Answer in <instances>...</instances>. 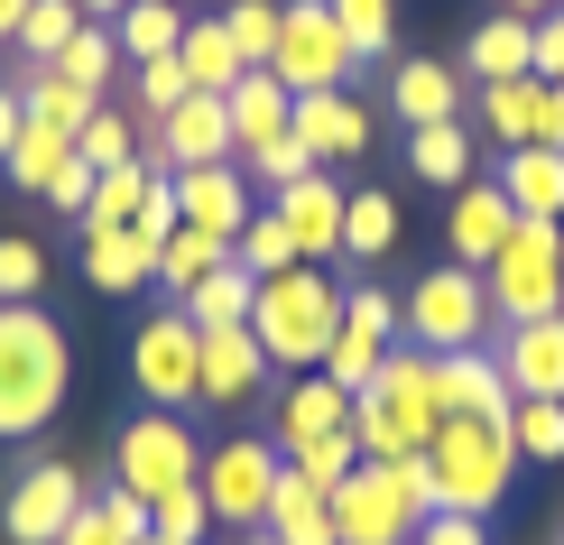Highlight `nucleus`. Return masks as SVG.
Wrapping results in <instances>:
<instances>
[{
  "instance_id": "obj_1",
  "label": "nucleus",
  "mask_w": 564,
  "mask_h": 545,
  "mask_svg": "<svg viewBox=\"0 0 564 545\" xmlns=\"http://www.w3.org/2000/svg\"><path fill=\"white\" fill-rule=\"evenodd\" d=\"M75 389V342L46 305H0V444H29Z\"/></svg>"
},
{
  "instance_id": "obj_2",
  "label": "nucleus",
  "mask_w": 564,
  "mask_h": 545,
  "mask_svg": "<svg viewBox=\"0 0 564 545\" xmlns=\"http://www.w3.org/2000/svg\"><path fill=\"white\" fill-rule=\"evenodd\" d=\"M435 351H416V342H398L380 379H370L361 397H351V435H361V462H416L435 444Z\"/></svg>"
},
{
  "instance_id": "obj_3",
  "label": "nucleus",
  "mask_w": 564,
  "mask_h": 545,
  "mask_svg": "<svg viewBox=\"0 0 564 545\" xmlns=\"http://www.w3.org/2000/svg\"><path fill=\"white\" fill-rule=\"evenodd\" d=\"M416 462H426V509H454V517H490L519 481V444L500 416H444Z\"/></svg>"
},
{
  "instance_id": "obj_4",
  "label": "nucleus",
  "mask_w": 564,
  "mask_h": 545,
  "mask_svg": "<svg viewBox=\"0 0 564 545\" xmlns=\"http://www.w3.org/2000/svg\"><path fill=\"white\" fill-rule=\"evenodd\" d=\"M343 324V287L334 269H288V277H260V305H250V334L278 370H324V342Z\"/></svg>"
},
{
  "instance_id": "obj_5",
  "label": "nucleus",
  "mask_w": 564,
  "mask_h": 545,
  "mask_svg": "<svg viewBox=\"0 0 564 545\" xmlns=\"http://www.w3.org/2000/svg\"><path fill=\"white\" fill-rule=\"evenodd\" d=\"M416 527H426V462H361L334 490L343 545H416Z\"/></svg>"
},
{
  "instance_id": "obj_6",
  "label": "nucleus",
  "mask_w": 564,
  "mask_h": 545,
  "mask_svg": "<svg viewBox=\"0 0 564 545\" xmlns=\"http://www.w3.org/2000/svg\"><path fill=\"white\" fill-rule=\"evenodd\" d=\"M490 287L481 269H463V259H444V269H426L408 287V305H398V334H408L416 351H481L490 342Z\"/></svg>"
},
{
  "instance_id": "obj_7",
  "label": "nucleus",
  "mask_w": 564,
  "mask_h": 545,
  "mask_svg": "<svg viewBox=\"0 0 564 545\" xmlns=\"http://www.w3.org/2000/svg\"><path fill=\"white\" fill-rule=\"evenodd\" d=\"M481 287H490V315L500 324L564 315V222H509V241L481 269Z\"/></svg>"
},
{
  "instance_id": "obj_8",
  "label": "nucleus",
  "mask_w": 564,
  "mask_h": 545,
  "mask_svg": "<svg viewBox=\"0 0 564 545\" xmlns=\"http://www.w3.org/2000/svg\"><path fill=\"white\" fill-rule=\"evenodd\" d=\"M195 471H204V435H195V416H176V407H139L121 435H111V481L139 490V500L195 481Z\"/></svg>"
},
{
  "instance_id": "obj_9",
  "label": "nucleus",
  "mask_w": 564,
  "mask_h": 545,
  "mask_svg": "<svg viewBox=\"0 0 564 545\" xmlns=\"http://www.w3.org/2000/svg\"><path fill=\"white\" fill-rule=\"evenodd\" d=\"M130 389L149 407H204V334L185 324V305H158L149 324L130 334Z\"/></svg>"
},
{
  "instance_id": "obj_10",
  "label": "nucleus",
  "mask_w": 564,
  "mask_h": 545,
  "mask_svg": "<svg viewBox=\"0 0 564 545\" xmlns=\"http://www.w3.org/2000/svg\"><path fill=\"white\" fill-rule=\"evenodd\" d=\"M278 471H288V454H278L269 435H231L204 454L195 471V490H204V509H214V527H269V490H278Z\"/></svg>"
},
{
  "instance_id": "obj_11",
  "label": "nucleus",
  "mask_w": 564,
  "mask_h": 545,
  "mask_svg": "<svg viewBox=\"0 0 564 545\" xmlns=\"http://www.w3.org/2000/svg\"><path fill=\"white\" fill-rule=\"evenodd\" d=\"M351 37L334 29V0H288L278 10V56H269V75L288 84V92H343L351 84Z\"/></svg>"
},
{
  "instance_id": "obj_12",
  "label": "nucleus",
  "mask_w": 564,
  "mask_h": 545,
  "mask_svg": "<svg viewBox=\"0 0 564 545\" xmlns=\"http://www.w3.org/2000/svg\"><path fill=\"white\" fill-rule=\"evenodd\" d=\"M84 500H93L84 471L46 454V462H29V471L10 481V500H0V536H10V545H65V527H75Z\"/></svg>"
},
{
  "instance_id": "obj_13",
  "label": "nucleus",
  "mask_w": 564,
  "mask_h": 545,
  "mask_svg": "<svg viewBox=\"0 0 564 545\" xmlns=\"http://www.w3.org/2000/svg\"><path fill=\"white\" fill-rule=\"evenodd\" d=\"M250 212H260V185L241 176V157H223V167H176V222L204 231V241H241Z\"/></svg>"
},
{
  "instance_id": "obj_14",
  "label": "nucleus",
  "mask_w": 564,
  "mask_h": 545,
  "mask_svg": "<svg viewBox=\"0 0 564 545\" xmlns=\"http://www.w3.org/2000/svg\"><path fill=\"white\" fill-rule=\"evenodd\" d=\"M481 130L500 139V149H564V84H536V75H519V84H481Z\"/></svg>"
},
{
  "instance_id": "obj_15",
  "label": "nucleus",
  "mask_w": 564,
  "mask_h": 545,
  "mask_svg": "<svg viewBox=\"0 0 564 545\" xmlns=\"http://www.w3.org/2000/svg\"><path fill=\"white\" fill-rule=\"evenodd\" d=\"M231 157V111H223V92H185V102L158 121V139H149V167H223Z\"/></svg>"
},
{
  "instance_id": "obj_16",
  "label": "nucleus",
  "mask_w": 564,
  "mask_h": 545,
  "mask_svg": "<svg viewBox=\"0 0 564 545\" xmlns=\"http://www.w3.org/2000/svg\"><path fill=\"white\" fill-rule=\"evenodd\" d=\"M343 204H351V185H334V167H315V176L278 185V204H269V212L296 231V250L324 269V259H343Z\"/></svg>"
},
{
  "instance_id": "obj_17",
  "label": "nucleus",
  "mask_w": 564,
  "mask_h": 545,
  "mask_svg": "<svg viewBox=\"0 0 564 545\" xmlns=\"http://www.w3.org/2000/svg\"><path fill=\"white\" fill-rule=\"evenodd\" d=\"M288 130L315 149V167H343V157H370V111L351 92H296L288 102Z\"/></svg>"
},
{
  "instance_id": "obj_18",
  "label": "nucleus",
  "mask_w": 564,
  "mask_h": 545,
  "mask_svg": "<svg viewBox=\"0 0 564 545\" xmlns=\"http://www.w3.org/2000/svg\"><path fill=\"white\" fill-rule=\"evenodd\" d=\"M500 379L509 397H564V315H536V324H509L500 342Z\"/></svg>"
},
{
  "instance_id": "obj_19",
  "label": "nucleus",
  "mask_w": 564,
  "mask_h": 545,
  "mask_svg": "<svg viewBox=\"0 0 564 545\" xmlns=\"http://www.w3.org/2000/svg\"><path fill=\"white\" fill-rule=\"evenodd\" d=\"M435 407L444 416H500L509 425V379H500V351H435Z\"/></svg>"
},
{
  "instance_id": "obj_20",
  "label": "nucleus",
  "mask_w": 564,
  "mask_h": 545,
  "mask_svg": "<svg viewBox=\"0 0 564 545\" xmlns=\"http://www.w3.org/2000/svg\"><path fill=\"white\" fill-rule=\"evenodd\" d=\"M269 351H260V334L250 324H223V334H204V397L214 407H250V397L269 389Z\"/></svg>"
},
{
  "instance_id": "obj_21",
  "label": "nucleus",
  "mask_w": 564,
  "mask_h": 545,
  "mask_svg": "<svg viewBox=\"0 0 564 545\" xmlns=\"http://www.w3.org/2000/svg\"><path fill=\"white\" fill-rule=\"evenodd\" d=\"M509 195L500 185H454V212H444V250L463 259V269H490L500 259V241H509Z\"/></svg>"
},
{
  "instance_id": "obj_22",
  "label": "nucleus",
  "mask_w": 564,
  "mask_h": 545,
  "mask_svg": "<svg viewBox=\"0 0 564 545\" xmlns=\"http://www.w3.org/2000/svg\"><path fill=\"white\" fill-rule=\"evenodd\" d=\"M389 111L408 130H435V121H463V75L435 56H398L389 65Z\"/></svg>"
},
{
  "instance_id": "obj_23",
  "label": "nucleus",
  "mask_w": 564,
  "mask_h": 545,
  "mask_svg": "<svg viewBox=\"0 0 564 545\" xmlns=\"http://www.w3.org/2000/svg\"><path fill=\"white\" fill-rule=\"evenodd\" d=\"M351 425V389H334L324 370H296L288 379V397H278V454H296V444H315V435H343Z\"/></svg>"
},
{
  "instance_id": "obj_24",
  "label": "nucleus",
  "mask_w": 564,
  "mask_h": 545,
  "mask_svg": "<svg viewBox=\"0 0 564 545\" xmlns=\"http://www.w3.org/2000/svg\"><path fill=\"white\" fill-rule=\"evenodd\" d=\"M519 222H564V149H500V176Z\"/></svg>"
},
{
  "instance_id": "obj_25",
  "label": "nucleus",
  "mask_w": 564,
  "mask_h": 545,
  "mask_svg": "<svg viewBox=\"0 0 564 545\" xmlns=\"http://www.w3.org/2000/svg\"><path fill=\"white\" fill-rule=\"evenodd\" d=\"M288 102H296V92L278 84L269 65H250V75L223 92V111H231V157H250V149H269V139H288Z\"/></svg>"
},
{
  "instance_id": "obj_26",
  "label": "nucleus",
  "mask_w": 564,
  "mask_h": 545,
  "mask_svg": "<svg viewBox=\"0 0 564 545\" xmlns=\"http://www.w3.org/2000/svg\"><path fill=\"white\" fill-rule=\"evenodd\" d=\"M528 46H536V19L490 10L481 29L463 37V75H473V84H519V75H528Z\"/></svg>"
},
{
  "instance_id": "obj_27",
  "label": "nucleus",
  "mask_w": 564,
  "mask_h": 545,
  "mask_svg": "<svg viewBox=\"0 0 564 545\" xmlns=\"http://www.w3.org/2000/svg\"><path fill=\"white\" fill-rule=\"evenodd\" d=\"M84 277L102 296L158 287V241H149V231H84Z\"/></svg>"
},
{
  "instance_id": "obj_28",
  "label": "nucleus",
  "mask_w": 564,
  "mask_h": 545,
  "mask_svg": "<svg viewBox=\"0 0 564 545\" xmlns=\"http://www.w3.org/2000/svg\"><path fill=\"white\" fill-rule=\"evenodd\" d=\"M269 536H278V545H343V536H334V490L278 471V490H269Z\"/></svg>"
},
{
  "instance_id": "obj_29",
  "label": "nucleus",
  "mask_w": 564,
  "mask_h": 545,
  "mask_svg": "<svg viewBox=\"0 0 564 545\" xmlns=\"http://www.w3.org/2000/svg\"><path fill=\"white\" fill-rule=\"evenodd\" d=\"M176 65H185V84H195V92H231V84L250 75L223 19H185V37H176Z\"/></svg>"
},
{
  "instance_id": "obj_30",
  "label": "nucleus",
  "mask_w": 564,
  "mask_h": 545,
  "mask_svg": "<svg viewBox=\"0 0 564 545\" xmlns=\"http://www.w3.org/2000/svg\"><path fill=\"white\" fill-rule=\"evenodd\" d=\"M149 536V500H139V490H93V500L75 509V527H65V545H139Z\"/></svg>"
},
{
  "instance_id": "obj_31",
  "label": "nucleus",
  "mask_w": 564,
  "mask_h": 545,
  "mask_svg": "<svg viewBox=\"0 0 564 545\" xmlns=\"http://www.w3.org/2000/svg\"><path fill=\"white\" fill-rule=\"evenodd\" d=\"M250 305H260V277H250L241 259H223V269L185 296V324H195V334H223V324H250Z\"/></svg>"
},
{
  "instance_id": "obj_32",
  "label": "nucleus",
  "mask_w": 564,
  "mask_h": 545,
  "mask_svg": "<svg viewBox=\"0 0 564 545\" xmlns=\"http://www.w3.org/2000/svg\"><path fill=\"white\" fill-rule=\"evenodd\" d=\"M167 176V167H149V157H130V167H111L102 185H93V204H84V231H139V204H149V185Z\"/></svg>"
},
{
  "instance_id": "obj_33",
  "label": "nucleus",
  "mask_w": 564,
  "mask_h": 545,
  "mask_svg": "<svg viewBox=\"0 0 564 545\" xmlns=\"http://www.w3.org/2000/svg\"><path fill=\"white\" fill-rule=\"evenodd\" d=\"M19 102H29V121H46V130H65L75 139L93 111H102V92H84V84H65L56 65H29V84H19Z\"/></svg>"
},
{
  "instance_id": "obj_34",
  "label": "nucleus",
  "mask_w": 564,
  "mask_h": 545,
  "mask_svg": "<svg viewBox=\"0 0 564 545\" xmlns=\"http://www.w3.org/2000/svg\"><path fill=\"white\" fill-rule=\"evenodd\" d=\"M408 176H426V185H473V130H463V121L408 130Z\"/></svg>"
},
{
  "instance_id": "obj_35",
  "label": "nucleus",
  "mask_w": 564,
  "mask_h": 545,
  "mask_svg": "<svg viewBox=\"0 0 564 545\" xmlns=\"http://www.w3.org/2000/svg\"><path fill=\"white\" fill-rule=\"evenodd\" d=\"M223 259H231L223 241H204V231H185V222H176L167 241H158V287H167V305H185V296L204 287V277L223 269Z\"/></svg>"
},
{
  "instance_id": "obj_36",
  "label": "nucleus",
  "mask_w": 564,
  "mask_h": 545,
  "mask_svg": "<svg viewBox=\"0 0 564 545\" xmlns=\"http://www.w3.org/2000/svg\"><path fill=\"white\" fill-rule=\"evenodd\" d=\"M111 37H121V56H130V65H149V56H176V37H185V10H176V0H130V10L111 19Z\"/></svg>"
},
{
  "instance_id": "obj_37",
  "label": "nucleus",
  "mask_w": 564,
  "mask_h": 545,
  "mask_svg": "<svg viewBox=\"0 0 564 545\" xmlns=\"http://www.w3.org/2000/svg\"><path fill=\"white\" fill-rule=\"evenodd\" d=\"M121 37H111V19H84L75 37H65V56H56V75L65 84H84V92H111V75H121Z\"/></svg>"
},
{
  "instance_id": "obj_38",
  "label": "nucleus",
  "mask_w": 564,
  "mask_h": 545,
  "mask_svg": "<svg viewBox=\"0 0 564 545\" xmlns=\"http://www.w3.org/2000/svg\"><path fill=\"white\" fill-rule=\"evenodd\" d=\"M65 157H75V139H65V130H46V121H29V130H19V149L0 157V176H10L19 195H46V185L65 176Z\"/></svg>"
},
{
  "instance_id": "obj_39",
  "label": "nucleus",
  "mask_w": 564,
  "mask_h": 545,
  "mask_svg": "<svg viewBox=\"0 0 564 545\" xmlns=\"http://www.w3.org/2000/svg\"><path fill=\"white\" fill-rule=\"evenodd\" d=\"M398 241V195L389 185H351V204H343V259H380Z\"/></svg>"
},
{
  "instance_id": "obj_40",
  "label": "nucleus",
  "mask_w": 564,
  "mask_h": 545,
  "mask_svg": "<svg viewBox=\"0 0 564 545\" xmlns=\"http://www.w3.org/2000/svg\"><path fill=\"white\" fill-rule=\"evenodd\" d=\"M231 259H241V269L250 277H288V269H315V259H305L296 250V231L288 222H278V212L260 204V212H250V231H241V241H231Z\"/></svg>"
},
{
  "instance_id": "obj_41",
  "label": "nucleus",
  "mask_w": 564,
  "mask_h": 545,
  "mask_svg": "<svg viewBox=\"0 0 564 545\" xmlns=\"http://www.w3.org/2000/svg\"><path fill=\"white\" fill-rule=\"evenodd\" d=\"M398 342H380V334H361V324H334V342H324V379H334V389H351L361 397L370 379H380V361H389Z\"/></svg>"
},
{
  "instance_id": "obj_42",
  "label": "nucleus",
  "mask_w": 564,
  "mask_h": 545,
  "mask_svg": "<svg viewBox=\"0 0 564 545\" xmlns=\"http://www.w3.org/2000/svg\"><path fill=\"white\" fill-rule=\"evenodd\" d=\"M509 444H519V462H564V407L555 397H509Z\"/></svg>"
},
{
  "instance_id": "obj_43",
  "label": "nucleus",
  "mask_w": 564,
  "mask_h": 545,
  "mask_svg": "<svg viewBox=\"0 0 564 545\" xmlns=\"http://www.w3.org/2000/svg\"><path fill=\"white\" fill-rule=\"evenodd\" d=\"M75 29H84V10H75V0H29V19H19V37H10V46H19L29 65H56Z\"/></svg>"
},
{
  "instance_id": "obj_44",
  "label": "nucleus",
  "mask_w": 564,
  "mask_h": 545,
  "mask_svg": "<svg viewBox=\"0 0 564 545\" xmlns=\"http://www.w3.org/2000/svg\"><path fill=\"white\" fill-rule=\"evenodd\" d=\"M288 471H296V481H315V490H343L351 471H361V435L343 425V435H315V444H296V454H288Z\"/></svg>"
},
{
  "instance_id": "obj_45",
  "label": "nucleus",
  "mask_w": 564,
  "mask_h": 545,
  "mask_svg": "<svg viewBox=\"0 0 564 545\" xmlns=\"http://www.w3.org/2000/svg\"><path fill=\"white\" fill-rule=\"evenodd\" d=\"M334 29L351 37V56H389L398 46V0H334Z\"/></svg>"
},
{
  "instance_id": "obj_46",
  "label": "nucleus",
  "mask_w": 564,
  "mask_h": 545,
  "mask_svg": "<svg viewBox=\"0 0 564 545\" xmlns=\"http://www.w3.org/2000/svg\"><path fill=\"white\" fill-rule=\"evenodd\" d=\"M75 149H84V167H102V176H111V167H130V157H139V121L102 102V111H93V121L75 130Z\"/></svg>"
},
{
  "instance_id": "obj_47",
  "label": "nucleus",
  "mask_w": 564,
  "mask_h": 545,
  "mask_svg": "<svg viewBox=\"0 0 564 545\" xmlns=\"http://www.w3.org/2000/svg\"><path fill=\"white\" fill-rule=\"evenodd\" d=\"M149 527L176 536V545H204V536H214V509H204L195 481H176V490H158V500H149Z\"/></svg>"
},
{
  "instance_id": "obj_48",
  "label": "nucleus",
  "mask_w": 564,
  "mask_h": 545,
  "mask_svg": "<svg viewBox=\"0 0 564 545\" xmlns=\"http://www.w3.org/2000/svg\"><path fill=\"white\" fill-rule=\"evenodd\" d=\"M37 287H46V250L29 231H0V305H37Z\"/></svg>"
},
{
  "instance_id": "obj_49",
  "label": "nucleus",
  "mask_w": 564,
  "mask_h": 545,
  "mask_svg": "<svg viewBox=\"0 0 564 545\" xmlns=\"http://www.w3.org/2000/svg\"><path fill=\"white\" fill-rule=\"evenodd\" d=\"M223 29H231V46H241V65H269L278 56V0H231Z\"/></svg>"
},
{
  "instance_id": "obj_50",
  "label": "nucleus",
  "mask_w": 564,
  "mask_h": 545,
  "mask_svg": "<svg viewBox=\"0 0 564 545\" xmlns=\"http://www.w3.org/2000/svg\"><path fill=\"white\" fill-rule=\"evenodd\" d=\"M241 176H250V185H269V195H278V185L315 176V149H305V139L288 130V139H269V149H250V157H241Z\"/></svg>"
},
{
  "instance_id": "obj_51",
  "label": "nucleus",
  "mask_w": 564,
  "mask_h": 545,
  "mask_svg": "<svg viewBox=\"0 0 564 545\" xmlns=\"http://www.w3.org/2000/svg\"><path fill=\"white\" fill-rule=\"evenodd\" d=\"M528 75L536 84H564V10L536 19V46H528Z\"/></svg>"
},
{
  "instance_id": "obj_52",
  "label": "nucleus",
  "mask_w": 564,
  "mask_h": 545,
  "mask_svg": "<svg viewBox=\"0 0 564 545\" xmlns=\"http://www.w3.org/2000/svg\"><path fill=\"white\" fill-rule=\"evenodd\" d=\"M416 545H490L481 517H454V509H426V527H416Z\"/></svg>"
},
{
  "instance_id": "obj_53",
  "label": "nucleus",
  "mask_w": 564,
  "mask_h": 545,
  "mask_svg": "<svg viewBox=\"0 0 564 545\" xmlns=\"http://www.w3.org/2000/svg\"><path fill=\"white\" fill-rule=\"evenodd\" d=\"M19 130H29V102H19V92H10V84H0V157H10V149H19Z\"/></svg>"
},
{
  "instance_id": "obj_54",
  "label": "nucleus",
  "mask_w": 564,
  "mask_h": 545,
  "mask_svg": "<svg viewBox=\"0 0 564 545\" xmlns=\"http://www.w3.org/2000/svg\"><path fill=\"white\" fill-rule=\"evenodd\" d=\"M19 19H29V0H0V37H19Z\"/></svg>"
},
{
  "instance_id": "obj_55",
  "label": "nucleus",
  "mask_w": 564,
  "mask_h": 545,
  "mask_svg": "<svg viewBox=\"0 0 564 545\" xmlns=\"http://www.w3.org/2000/svg\"><path fill=\"white\" fill-rule=\"evenodd\" d=\"M75 10H84V19H121L130 0H75Z\"/></svg>"
},
{
  "instance_id": "obj_56",
  "label": "nucleus",
  "mask_w": 564,
  "mask_h": 545,
  "mask_svg": "<svg viewBox=\"0 0 564 545\" xmlns=\"http://www.w3.org/2000/svg\"><path fill=\"white\" fill-rule=\"evenodd\" d=\"M500 10H519V19H546V10H564V0H500Z\"/></svg>"
},
{
  "instance_id": "obj_57",
  "label": "nucleus",
  "mask_w": 564,
  "mask_h": 545,
  "mask_svg": "<svg viewBox=\"0 0 564 545\" xmlns=\"http://www.w3.org/2000/svg\"><path fill=\"white\" fill-rule=\"evenodd\" d=\"M231 545H278V536H269V527H241V536H231Z\"/></svg>"
},
{
  "instance_id": "obj_58",
  "label": "nucleus",
  "mask_w": 564,
  "mask_h": 545,
  "mask_svg": "<svg viewBox=\"0 0 564 545\" xmlns=\"http://www.w3.org/2000/svg\"><path fill=\"white\" fill-rule=\"evenodd\" d=\"M139 545H176V536H158V527H149V536H139Z\"/></svg>"
},
{
  "instance_id": "obj_59",
  "label": "nucleus",
  "mask_w": 564,
  "mask_h": 545,
  "mask_svg": "<svg viewBox=\"0 0 564 545\" xmlns=\"http://www.w3.org/2000/svg\"><path fill=\"white\" fill-rule=\"evenodd\" d=\"M555 407H564V397H555Z\"/></svg>"
}]
</instances>
